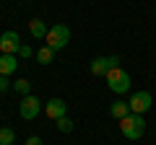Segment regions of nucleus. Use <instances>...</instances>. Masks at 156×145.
<instances>
[{
    "label": "nucleus",
    "mask_w": 156,
    "mask_h": 145,
    "mask_svg": "<svg viewBox=\"0 0 156 145\" xmlns=\"http://www.w3.org/2000/svg\"><path fill=\"white\" fill-rule=\"evenodd\" d=\"M120 132H122L128 140H140L143 132H146L143 114H133V112H130L128 117H122V119H120Z\"/></svg>",
    "instance_id": "f257e3e1"
},
{
    "label": "nucleus",
    "mask_w": 156,
    "mask_h": 145,
    "mask_svg": "<svg viewBox=\"0 0 156 145\" xmlns=\"http://www.w3.org/2000/svg\"><path fill=\"white\" fill-rule=\"evenodd\" d=\"M68 42H70V29L65 26V23H55V26H50V31H47V47H52V49H62V47H68Z\"/></svg>",
    "instance_id": "7ed1b4c3"
},
{
    "label": "nucleus",
    "mask_w": 156,
    "mask_h": 145,
    "mask_svg": "<svg viewBox=\"0 0 156 145\" xmlns=\"http://www.w3.org/2000/svg\"><path fill=\"white\" fill-rule=\"evenodd\" d=\"M109 114L120 122L122 117H128V114H130V104H128V101H115V104L109 106Z\"/></svg>",
    "instance_id": "9b49d317"
},
{
    "label": "nucleus",
    "mask_w": 156,
    "mask_h": 145,
    "mask_svg": "<svg viewBox=\"0 0 156 145\" xmlns=\"http://www.w3.org/2000/svg\"><path fill=\"white\" fill-rule=\"evenodd\" d=\"M47 117L50 119H60V117H68V104L62 99H50L47 101Z\"/></svg>",
    "instance_id": "6e6552de"
},
{
    "label": "nucleus",
    "mask_w": 156,
    "mask_h": 145,
    "mask_svg": "<svg viewBox=\"0 0 156 145\" xmlns=\"http://www.w3.org/2000/svg\"><path fill=\"white\" fill-rule=\"evenodd\" d=\"M130 112L133 114H143V112H148L151 109V104H154V96L148 93V91H135L133 96H130Z\"/></svg>",
    "instance_id": "39448f33"
},
{
    "label": "nucleus",
    "mask_w": 156,
    "mask_h": 145,
    "mask_svg": "<svg viewBox=\"0 0 156 145\" xmlns=\"http://www.w3.org/2000/svg\"><path fill=\"white\" fill-rule=\"evenodd\" d=\"M39 112H42V101L37 99V96H23L21 104H18V114H21V119H37Z\"/></svg>",
    "instance_id": "20e7f679"
},
{
    "label": "nucleus",
    "mask_w": 156,
    "mask_h": 145,
    "mask_svg": "<svg viewBox=\"0 0 156 145\" xmlns=\"http://www.w3.org/2000/svg\"><path fill=\"white\" fill-rule=\"evenodd\" d=\"M13 88H16L18 93H21V96H29V93H31V83H29L26 78H21V80H16V83H13Z\"/></svg>",
    "instance_id": "4468645a"
},
{
    "label": "nucleus",
    "mask_w": 156,
    "mask_h": 145,
    "mask_svg": "<svg viewBox=\"0 0 156 145\" xmlns=\"http://www.w3.org/2000/svg\"><path fill=\"white\" fill-rule=\"evenodd\" d=\"M104 78H107V86H109L112 93H125V91H130V72L122 70V67H112Z\"/></svg>",
    "instance_id": "f03ea898"
},
{
    "label": "nucleus",
    "mask_w": 156,
    "mask_h": 145,
    "mask_svg": "<svg viewBox=\"0 0 156 145\" xmlns=\"http://www.w3.org/2000/svg\"><path fill=\"white\" fill-rule=\"evenodd\" d=\"M57 130H60V132H73L70 117H60V119H57Z\"/></svg>",
    "instance_id": "2eb2a0df"
},
{
    "label": "nucleus",
    "mask_w": 156,
    "mask_h": 145,
    "mask_svg": "<svg viewBox=\"0 0 156 145\" xmlns=\"http://www.w3.org/2000/svg\"><path fill=\"white\" fill-rule=\"evenodd\" d=\"M23 145H44V143H42L39 135H31V137H26V143H23Z\"/></svg>",
    "instance_id": "a211bd4d"
},
{
    "label": "nucleus",
    "mask_w": 156,
    "mask_h": 145,
    "mask_svg": "<svg viewBox=\"0 0 156 145\" xmlns=\"http://www.w3.org/2000/svg\"><path fill=\"white\" fill-rule=\"evenodd\" d=\"M8 88H11V80H8V75H0V93H5Z\"/></svg>",
    "instance_id": "f3484780"
},
{
    "label": "nucleus",
    "mask_w": 156,
    "mask_h": 145,
    "mask_svg": "<svg viewBox=\"0 0 156 145\" xmlns=\"http://www.w3.org/2000/svg\"><path fill=\"white\" fill-rule=\"evenodd\" d=\"M18 67L16 55H0V75H13Z\"/></svg>",
    "instance_id": "1a4fd4ad"
},
{
    "label": "nucleus",
    "mask_w": 156,
    "mask_h": 145,
    "mask_svg": "<svg viewBox=\"0 0 156 145\" xmlns=\"http://www.w3.org/2000/svg\"><path fill=\"white\" fill-rule=\"evenodd\" d=\"M18 55H21L23 60H29V57L34 55V49H31V47H29V44H21V49H18Z\"/></svg>",
    "instance_id": "dca6fc26"
},
{
    "label": "nucleus",
    "mask_w": 156,
    "mask_h": 145,
    "mask_svg": "<svg viewBox=\"0 0 156 145\" xmlns=\"http://www.w3.org/2000/svg\"><path fill=\"white\" fill-rule=\"evenodd\" d=\"M117 62H120V57H94L91 60V75H107V72L112 70V67H117Z\"/></svg>",
    "instance_id": "0eeeda50"
},
{
    "label": "nucleus",
    "mask_w": 156,
    "mask_h": 145,
    "mask_svg": "<svg viewBox=\"0 0 156 145\" xmlns=\"http://www.w3.org/2000/svg\"><path fill=\"white\" fill-rule=\"evenodd\" d=\"M18 49H21V36H18L16 31H3V36H0V52L3 55H18Z\"/></svg>",
    "instance_id": "423d86ee"
},
{
    "label": "nucleus",
    "mask_w": 156,
    "mask_h": 145,
    "mask_svg": "<svg viewBox=\"0 0 156 145\" xmlns=\"http://www.w3.org/2000/svg\"><path fill=\"white\" fill-rule=\"evenodd\" d=\"M52 60H55V49H52V47H42V49L37 52V62L39 65H50Z\"/></svg>",
    "instance_id": "f8f14e48"
},
{
    "label": "nucleus",
    "mask_w": 156,
    "mask_h": 145,
    "mask_svg": "<svg viewBox=\"0 0 156 145\" xmlns=\"http://www.w3.org/2000/svg\"><path fill=\"white\" fill-rule=\"evenodd\" d=\"M29 31H31L34 39H47V23L44 21H39V18H34V21H29Z\"/></svg>",
    "instance_id": "9d476101"
},
{
    "label": "nucleus",
    "mask_w": 156,
    "mask_h": 145,
    "mask_svg": "<svg viewBox=\"0 0 156 145\" xmlns=\"http://www.w3.org/2000/svg\"><path fill=\"white\" fill-rule=\"evenodd\" d=\"M13 140H16V132H13L11 127L0 130V145H13Z\"/></svg>",
    "instance_id": "ddd939ff"
}]
</instances>
